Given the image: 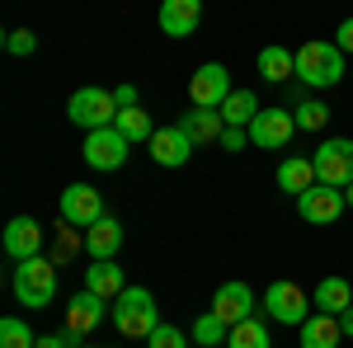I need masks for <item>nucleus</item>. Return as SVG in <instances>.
<instances>
[{
    "label": "nucleus",
    "mask_w": 353,
    "mask_h": 348,
    "mask_svg": "<svg viewBox=\"0 0 353 348\" xmlns=\"http://www.w3.org/2000/svg\"><path fill=\"white\" fill-rule=\"evenodd\" d=\"M14 301L28 306V311H43V306H52L57 296V264L48 254H33V259H19L14 264Z\"/></svg>",
    "instance_id": "1"
},
{
    "label": "nucleus",
    "mask_w": 353,
    "mask_h": 348,
    "mask_svg": "<svg viewBox=\"0 0 353 348\" xmlns=\"http://www.w3.org/2000/svg\"><path fill=\"white\" fill-rule=\"evenodd\" d=\"M344 52H339V43H321V38H311V43H301L297 48V81L311 85V90H325V85H339L344 81Z\"/></svg>",
    "instance_id": "2"
},
{
    "label": "nucleus",
    "mask_w": 353,
    "mask_h": 348,
    "mask_svg": "<svg viewBox=\"0 0 353 348\" xmlns=\"http://www.w3.org/2000/svg\"><path fill=\"white\" fill-rule=\"evenodd\" d=\"M109 320L128 334V339H151V329L161 325V311H156V296L146 287H123L118 301H113Z\"/></svg>",
    "instance_id": "3"
},
{
    "label": "nucleus",
    "mask_w": 353,
    "mask_h": 348,
    "mask_svg": "<svg viewBox=\"0 0 353 348\" xmlns=\"http://www.w3.org/2000/svg\"><path fill=\"white\" fill-rule=\"evenodd\" d=\"M66 118L85 127V132H99V127H113L118 123V99L113 90H99V85H85L66 99Z\"/></svg>",
    "instance_id": "4"
},
{
    "label": "nucleus",
    "mask_w": 353,
    "mask_h": 348,
    "mask_svg": "<svg viewBox=\"0 0 353 348\" xmlns=\"http://www.w3.org/2000/svg\"><path fill=\"white\" fill-rule=\"evenodd\" d=\"M316 179L334 188H349L353 184V136H325L316 146Z\"/></svg>",
    "instance_id": "5"
},
{
    "label": "nucleus",
    "mask_w": 353,
    "mask_h": 348,
    "mask_svg": "<svg viewBox=\"0 0 353 348\" xmlns=\"http://www.w3.org/2000/svg\"><path fill=\"white\" fill-rule=\"evenodd\" d=\"M297 212L311 226H334L339 216L349 212V198H344V188H334V184H311L297 198Z\"/></svg>",
    "instance_id": "6"
},
{
    "label": "nucleus",
    "mask_w": 353,
    "mask_h": 348,
    "mask_svg": "<svg viewBox=\"0 0 353 348\" xmlns=\"http://www.w3.org/2000/svg\"><path fill=\"white\" fill-rule=\"evenodd\" d=\"M264 311H269L278 325H306L311 296L301 292L292 278H278V283H269V292H264Z\"/></svg>",
    "instance_id": "7"
},
{
    "label": "nucleus",
    "mask_w": 353,
    "mask_h": 348,
    "mask_svg": "<svg viewBox=\"0 0 353 348\" xmlns=\"http://www.w3.org/2000/svg\"><path fill=\"white\" fill-rule=\"evenodd\" d=\"M104 198H99V188L90 184H66L61 188V221L66 226H81V231H90L94 221H104Z\"/></svg>",
    "instance_id": "8"
},
{
    "label": "nucleus",
    "mask_w": 353,
    "mask_h": 348,
    "mask_svg": "<svg viewBox=\"0 0 353 348\" xmlns=\"http://www.w3.org/2000/svg\"><path fill=\"white\" fill-rule=\"evenodd\" d=\"M189 99H193V108H221L231 99V71L221 61H203L189 81Z\"/></svg>",
    "instance_id": "9"
},
{
    "label": "nucleus",
    "mask_w": 353,
    "mask_h": 348,
    "mask_svg": "<svg viewBox=\"0 0 353 348\" xmlns=\"http://www.w3.org/2000/svg\"><path fill=\"white\" fill-rule=\"evenodd\" d=\"M292 132H297V113H288V108H259L254 123H250V141H254L259 151H278V146H288Z\"/></svg>",
    "instance_id": "10"
},
{
    "label": "nucleus",
    "mask_w": 353,
    "mask_h": 348,
    "mask_svg": "<svg viewBox=\"0 0 353 348\" xmlns=\"http://www.w3.org/2000/svg\"><path fill=\"white\" fill-rule=\"evenodd\" d=\"M128 136L118 132V127H99V132H90L85 136V165L90 170H123V161H128Z\"/></svg>",
    "instance_id": "11"
},
{
    "label": "nucleus",
    "mask_w": 353,
    "mask_h": 348,
    "mask_svg": "<svg viewBox=\"0 0 353 348\" xmlns=\"http://www.w3.org/2000/svg\"><path fill=\"white\" fill-rule=\"evenodd\" d=\"M94 325H104V296H94L90 287H81V292L66 301V334L81 344Z\"/></svg>",
    "instance_id": "12"
},
{
    "label": "nucleus",
    "mask_w": 353,
    "mask_h": 348,
    "mask_svg": "<svg viewBox=\"0 0 353 348\" xmlns=\"http://www.w3.org/2000/svg\"><path fill=\"white\" fill-rule=\"evenodd\" d=\"M0 245H5V254H10L14 264H19V259H33V254H43V226H38L33 216H14V221L5 226Z\"/></svg>",
    "instance_id": "13"
},
{
    "label": "nucleus",
    "mask_w": 353,
    "mask_h": 348,
    "mask_svg": "<svg viewBox=\"0 0 353 348\" xmlns=\"http://www.w3.org/2000/svg\"><path fill=\"white\" fill-rule=\"evenodd\" d=\"M212 311H217L226 325H241L254 316V287L250 283H221L217 296H212Z\"/></svg>",
    "instance_id": "14"
},
{
    "label": "nucleus",
    "mask_w": 353,
    "mask_h": 348,
    "mask_svg": "<svg viewBox=\"0 0 353 348\" xmlns=\"http://www.w3.org/2000/svg\"><path fill=\"white\" fill-rule=\"evenodd\" d=\"M179 132L189 136L193 146H217L221 132H226V118H221V108H189L179 118Z\"/></svg>",
    "instance_id": "15"
},
{
    "label": "nucleus",
    "mask_w": 353,
    "mask_h": 348,
    "mask_svg": "<svg viewBox=\"0 0 353 348\" xmlns=\"http://www.w3.org/2000/svg\"><path fill=\"white\" fill-rule=\"evenodd\" d=\"M146 151H151V161L156 165H165V170H179V165L193 156V141L179 127H161V132L146 141Z\"/></svg>",
    "instance_id": "16"
},
{
    "label": "nucleus",
    "mask_w": 353,
    "mask_h": 348,
    "mask_svg": "<svg viewBox=\"0 0 353 348\" xmlns=\"http://www.w3.org/2000/svg\"><path fill=\"white\" fill-rule=\"evenodd\" d=\"M203 19V0H161V33L189 38Z\"/></svg>",
    "instance_id": "17"
},
{
    "label": "nucleus",
    "mask_w": 353,
    "mask_h": 348,
    "mask_svg": "<svg viewBox=\"0 0 353 348\" xmlns=\"http://www.w3.org/2000/svg\"><path fill=\"white\" fill-rule=\"evenodd\" d=\"M297 339H301V348H339V339H344L339 316H325V311L306 316V325H297Z\"/></svg>",
    "instance_id": "18"
},
{
    "label": "nucleus",
    "mask_w": 353,
    "mask_h": 348,
    "mask_svg": "<svg viewBox=\"0 0 353 348\" xmlns=\"http://www.w3.org/2000/svg\"><path fill=\"white\" fill-rule=\"evenodd\" d=\"M118 249H123V226H118L113 216L94 221V226L85 231V254H90V259H113Z\"/></svg>",
    "instance_id": "19"
},
{
    "label": "nucleus",
    "mask_w": 353,
    "mask_h": 348,
    "mask_svg": "<svg viewBox=\"0 0 353 348\" xmlns=\"http://www.w3.org/2000/svg\"><path fill=\"white\" fill-rule=\"evenodd\" d=\"M85 287L94 296H104V301H118V292L128 287V278H123V268L113 264V259H94L90 273H85Z\"/></svg>",
    "instance_id": "20"
},
{
    "label": "nucleus",
    "mask_w": 353,
    "mask_h": 348,
    "mask_svg": "<svg viewBox=\"0 0 353 348\" xmlns=\"http://www.w3.org/2000/svg\"><path fill=\"white\" fill-rule=\"evenodd\" d=\"M254 66H259V76L269 85H283V81H292L297 76V52H288V48H264V52L254 57Z\"/></svg>",
    "instance_id": "21"
},
{
    "label": "nucleus",
    "mask_w": 353,
    "mask_h": 348,
    "mask_svg": "<svg viewBox=\"0 0 353 348\" xmlns=\"http://www.w3.org/2000/svg\"><path fill=\"white\" fill-rule=\"evenodd\" d=\"M311 306H316V311H325V316H344V311L353 306L349 278H325V283L311 292Z\"/></svg>",
    "instance_id": "22"
},
{
    "label": "nucleus",
    "mask_w": 353,
    "mask_h": 348,
    "mask_svg": "<svg viewBox=\"0 0 353 348\" xmlns=\"http://www.w3.org/2000/svg\"><path fill=\"white\" fill-rule=\"evenodd\" d=\"M311 184H321L316 179V161H306V156H292V161L278 165V188L283 193H292V198H301Z\"/></svg>",
    "instance_id": "23"
},
{
    "label": "nucleus",
    "mask_w": 353,
    "mask_h": 348,
    "mask_svg": "<svg viewBox=\"0 0 353 348\" xmlns=\"http://www.w3.org/2000/svg\"><path fill=\"white\" fill-rule=\"evenodd\" d=\"M113 127H118V132L128 136V141H151V136L161 132V127L151 123V113H146L141 104H132V108H118V123H113Z\"/></svg>",
    "instance_id": "24"
},
{
    "label": "nucleus",
    "mask_w": 353,
    "mask_h": 348,
    "mask_svg": "<svg viewBox=\"0 0 353 348\" xmlns=\"http://www.w3.org/2000/svg\"><path fill=\"white\" fill-rule=\"evenodd\" d=\"M226 348H273L269 339V325H259L254 316L241 325H231V334H226Z\"/></svg>",
    "instance_id": "25"
},
{
    "label": "nucleus",
    "mask_w": 353,
    "mask_h": 348,
    "mask_svg": "<svg viewBox=\"0 0 353 348\" xmlns=\"http://www.w3.org/2000/svg\"><path fill=\"white\" fill-rule=\"evenodd\" d=\"M254 113H259V104H254V94H250V90H231V99L221 104L226 127H250V123H254Z\"/></svg>",
    "instance_id": "26"
},
{
    "label": "nucleus",
    "mask_w": 353,
    "mask_h": 348,
    "mask_svg": "<svg viewBox=\"0 0 353 348\" xmlns=\"http://www.w3.org/2000/svg\"><path fill=\"white\" fill-rule=\"evenodd\" d=\"M193 344H203V348H217V344H226V334H231V325L221 320L217 311H208V316H198L193 320Z\"/></svg>",
    "instance_id": "27"
},
{
    "label": "nucleus",
    "mask_w": 353,
    "mask_h": 348,
    "mask_svg": "<svg viewBox=\"0 0 353 348\" xmlns=\"http://www.w3.org/2000/svg\"><path fill=\"white\" fill-rule=\"evenodd\" d=\"M0 348H38V334L19 316H5L0 320Z\"/></svg>",
    "instance_id": "28"
},
{
    "label": "nucleus",
    "mask_w": 353,
    "mask_h": 348,
    "mask_svg": "<svg viewBox=\"0 0 353 348\" xmlns=\"http://www.w3.org/2000/svg\"><path fill=\"white\" fill-rule=\"evenodd\" d=\"M292 113H297V127H301V132H321V127L330 123V108L321 104V99H301Z\"/></svg>",
    "instance_id": "29"
},
{
    "label": "nucleus",
    "mask_w": 353,
    "mask_h": 348,
    "mask_svg": "<svg viewBox=\"0 0 353 348\" xmlns=\"http://www.w3.org/2000/svg\"><path fill=\"white\" fill-rule=\"evenodd\" d=\"M193 334H184L179 325H156L151 329V339H146V348H189Z\"/></svg>",
    "instance_id": "30"
},
{
    "label": "nucleus",
    "mask_w": 353,
    "mask_h": 348,
    "mask_svg": "<svg viewBox=\"0 0 353 348\" xmlns=\"http://www.w3.org/2000/svg\"><path fill=\"white\" fill-rule=\"evenodd\" d=\"M81 249H85V240H76V236L66 231V221H61V236H57V245H52V254H48V259L61 268V264H71V259H76Z\"/></svg>",
    "instance_id": "31"
},
{
    "label": "nucleus",
    "mask_w": 353,
    "mask_h": 348,
    "mask_svg": "<svg viewBox=\"0 0 353 348\" xmlns=\"http://www.w3.org/2000/svg\"><path fill=\"white\" fill-rule=\"evenodd\" d=\"M5 52L10 57H33L38 52V38H33L28 28H10V33H5Z\"/></svg>",
    "instance_id": "32"
},
{
    "label": "nucleus",
    "mask_w": 353,
    "mask_h": 348,
    "mask_svg": "<svg viewBox=\"0 0 353 348\" xmlns=\"http://www.w3.org/2000/svg\"><path fill=\"white\" fill-rule=\"evenodd\" d=\"M221 146H226V151H245V146H250V127H226V132H221Z\"/></svg>",
    "instance_id": "33"
},
{
    "label": "nucleus",
    "mask_w": 353,
    "mask_h": 348,
    "mask_svg": "<svg viewBox=\"0 0 353 348\" xmlns=\"http://www.w3.org/2000/svg\"><path fill=\"white\" fill-rule=\"evenodd\" d=\"M334 43H339V52L344 57H353V14L339 24V33H334Z\"/></svg>",
    "instance_id": "34"
},
{
    "label": "nucleus",
    "mask_w": 353,
    "mask_h": 348,
    "mask_svg": "<svg viewBox=\"0 0 353 348\" xmlns=\"http://www.w3.org/2000/svg\"><path fill=\"white\" fill-rule=\"evenodd\" d=\"M38 348H76V339H71L66 329H57V334H43V339H38Z\"/></svg>",
    "instance_id": "35"
},
{
    "label": "nucleus",
    "mask_w": 353,
    "mask_h": 348,
    "mask_svg": "<svg viewBox=\"0 0 353 348\" xmlns=\"http://www.w3.org/2000/svg\"><path fill=\"white\" fill-rule=\"evenodd\" d=\"M113 99H118V108H132L137 104V85H118V90H113Z\"/></svg>",
    "instance_id": "36"
},
{
    "label": "nucleus",
    "mask_w": 353,
    "mask_h": 348,
    "mask_svg": "<svg viewBox=\"0 0 353 348\" xmlns=\"http://www.w3.org/2000/svg\"><path fill=\"white\" fill-rule=\"evenodd\" d=\"M339 329H344V339H353V306L344 311V316H339Z\"/></svg>",
    "instance_id": "37"
},
{
    "label": "nucleus",
    "mask_w": 353,
    "mask_h": 348,
    "mask_svg": "<svg viewBox=\"0 0 353 348\" xmlns=\"http://www.w3.org/2000/svg\"><path fill=\"white\" fill-rule=\"evenodd\" d=\"M344 198H349V207H353V184H349V188H344Z\"/></svg>",
    "instance_id": "38"
},
{
    "label": "nucleus",
    "mask_w": 353,
    "mask_h": 348,
    "mask_svg": "<svg viewBox=\"0 0 353 348\" xmlns=\"http://www.w3.org/2000/svg\"><path fill=\"white\" fill-rule=\"evenodd\" d=\"M76 348H94V344H76Z\"/></svg>",
    "instance_id": "39"
}]
</instances>
